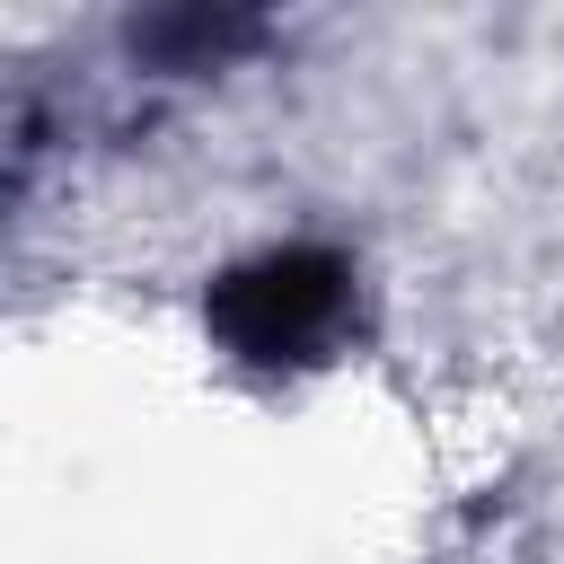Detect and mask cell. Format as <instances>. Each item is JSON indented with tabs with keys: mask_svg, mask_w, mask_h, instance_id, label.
Segmentation results:
<instances>
[{
	"mask_svg": "<svg viewBox=\"0 0 564 564\" xmlns=\"http://www.w3.org/2000/svg\"><path fill=\"white\" fill-rule=\"evenodd\" d=\"M352 308V264L335 247H264L229 264L203 300L212 335L247 361H308Z\"/></svg>",
	"mask_w": 564,
	"mask_h": 564,
	"instance_id": "6da1fadb",
	"label": "cell"
}]
</instances>
